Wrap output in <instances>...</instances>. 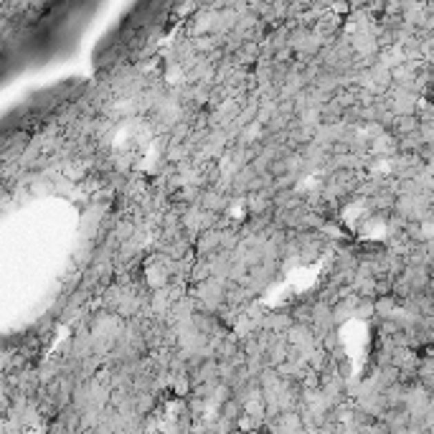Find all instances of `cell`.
<instances>
[{
  "mask_svg": "<svg viewBox=\"0 0 434 434\" xmlns=\"http://www.w3.org/2000/svg\"><path fill=\"white\" fill-rule=\"evenodd\" d=\"M229 434H246V432H244V429H241V426H237V429H231Z\"/></svg>",
  "mask_w": 434,
  "mask_h": 434,
  "instance_id": "6da1fadb",
  "label": "cell"
}]
</instances>
